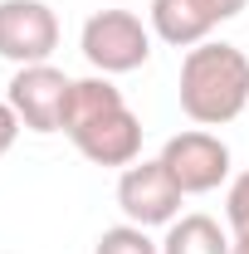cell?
Wrapping results in <instances>:
<instances>
[{
	"label": "cell",
	"mask_w": 249,
	"mask_h": 254,
	"mask_svg": "<svg viewBox=\"0 0 249 254\" xmlns=\"http://www.w3.org/2000/svg\"><path fill=\"white\" fill-rule=\"evenodd\" d=\"M230 254H249V230H235V245H230Z\"/></svg>",
	"instance_id": "5bb4252c"
},
{
	"label": "cell",
	"mask_w": 249,
	"mask_h": 254,
	"mask_svg": "<svg viewBox=\"0 0 249 254\" xmlns=\"http://www.w3.org/2000/svg\"><path fill=\"white\" fill-rule=\"evenodd\" d=\"M181 200H186V190L176 186V176L166 171L161 157H142L123 166V176H118V210H123V220L142 225V230L181 220Z\"/></svg>",
	"instance_id": "3957f363"
},
{
	"label": "cell",
	"mask_w": 249,
	"mask_h": 254,
	"mask_svg": "<svg viewBox=\"0 0 249 254\" xmlns=\"http://www.w3.org/2000/svg\"><path fill=\"white\" fill-rule=\"evenodd\" d=\"M147 15H152V34L161 44H171V49H195L220 25L205 0H152Z\"/></svg>",
	"instance_id": "ba28073f"
},
{
	"label": "cell",
	"mask_w": 249,
	"mask_h": 254,
	"mask_svg": "<svg viewBox=\"0 0 249 254\" xmlns=\"http://www.w3.org/2000/svg\"><path fill=\"white\" fill-rule=\"evenodd\" d=\"M210 10H215V20L225 25V20H235V15H245L249 10V0H205Z\"/></svg>",
	"instance_id": "4fadbf2b"
},
{
	"label": "cell",
	"mask_w": 249,
	"mask_h": 254,
	"mask_svg": "<svg viewBox=\"0 0 249 254\" xmlns=\"http://www.w3.org/2000/svg\"><path fill=\"white\" fill-rule=\"evenodd\" d=\"M181 113L195 127H225L249 108V54L240 44L205 39L181 59Z\"/></svg>",
	"instance_id": "6da1fadb"
},
{
	"label": "cell",
	"mask_w": 249,
	"mask_h": 254,
	"mask_svg": "<svg viewBox=\"0 0 249 254\" xmlns=\"http://www.w3.org/2000/svg\"><path fill=\"white\" fill-rule=\"evenodd\" d=\"M93 254H161V245H156L142 225L123 220V225H113V230H103V235H98Z\"/></svg>",
	"instance_id": "30bf717a"
},
{
	"label": "cell",
	"mask_w": 249,
	"mask_h": 254,
	"mask_svg": "<svg viewBox=\"0 0 249 254\" xmlns=\"http://www.w3.org/2000/svg\"><path fill=\"white\" fill-rule=\"evenodd\" d=\"M20 113L10 108V98H0V157H10V147L20 142Z\"/></svg>",
	"instance_id": "7c38bea8"
},
{
	"label": "cell",
	"mask_w": 249,
	"mask_h": 254,
	"mask_svg": "<svg viewBox=\"0 0 249 254\" xmlns=\"http://www.w3.org/2000/svg\"><path fill=\"white\" fill-rule=\"evenodd\" d=\"M59 49V15L44 0H0V59L25 68Z\"/></svg>",
	"instance_id": "8992f818"
},
{
	"label": "cell",
	"mask_w": 249,
	"mask_h": 254,
	"mask_svg": "<svg viewBox=\"0 0 249 254\" xmlns=\"http://www.w3.org/2000/svg\"><path fill=\"white\" fill-rule=\"evenodd\" d=\"M161 161H166V171L176 176V186L186 195H210V190H220L230 181V147L210 127H186V132L166 137Z\"/></svg>",
	"instance_id": "277c9868"
},
{
	"label": "cell",
	"mask_w": 249,
	"mask_h": 254,
	"mask_svg": "<svg viewBox=\"0 0 249 254\" xmlns=\"http://www.w3.org/2000/svg\"><path fill=\"white\" fill-rule=\"evenodd\" d=\"M225 220L230 230H249V171H240L225 190Z\"/></svg>",
	"instance_id": "8fae6325"
},
{
	"label": "cell",
	"mask_w": 249,
	"mask_h": 254,
	"mask_svg": "<svg viewBox=\"0 0 249 254\" xmlns=\"http://www.w3.org/2000/svg\"><path fill=\"white\" fill-rule=\"evenodd\" d=\"M68 142L93 166H132V161H142V118L127 103H118V108L98 113L93 123L73 127Z\"/></svg>",
	"instance_id": "52a82bcc"
},
{
	"label": "cell",
	"mask_w": 249,
	"mask_h": 254,
	"mask_svg": "<svg viewBox=\"0 0 249 254\" xmlns=\"http://www.w3.org/2000/svg\"><path fill=\"white\" fill-rule=\"evenodd\" d=\"M68 88H73V78L63 68H54V64H25V68H15L5 98H10V108L20 113V123L30 132L49 137V132H63Z\"/></svg>",
	"instance_id": "5b68a950"
},
{
	"label": "cell",
	"mask_w": 249,
	"mask_h": 254,
	"mask_svg": "<svg viewBox=\"0 0 249 254\" xmlns=\"http://www.w3.org/2000/svg\"><path fill=\"white\" fill-rule=\"evenodd\" d=\"M152 25H142V15L132 10H93L83 20V34H78V49L83 59L93 64V73H137L142 64L152 59Z\"/></svg>",
	"instance_id": "7a4b0ae2"
},
{
	"label": "cell",
	"mask_w": 249,
	"mask_h": 254,
	"mask_svg": "<svg viewBox=\"0 0 249 254\" xmlns=\"http://www.w3.org/2000/svg\"><path fill=\"white\" fill-rule=\"evenodd\" d=\"M235 235H225L220 220L210 215H181V220L166 225V240H161V254H230Z\"/></svg>",
	"instance_id": "9c48e42d"
}]
</instances>
